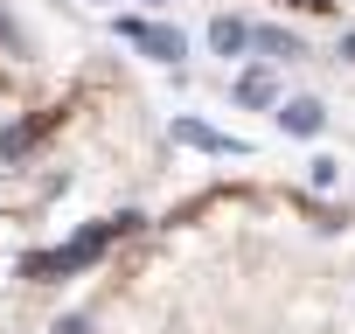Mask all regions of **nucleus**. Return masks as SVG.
<instances>
[{
	"instance_id": "1",
	"label": "nucleus",
	"mask_w": 355,
	"mask_h": 334,
	"mask_svg": "<svg viewBox=\"0 0 355 334\" xmlns=\"http://www.w3.org/2000/svg\"><path fill=\"white\" fill-rule=\"evenodd\" d=\"M56 334H91V320H84V313H70V320H56Z\"/></svg>"
}]
</instances>
